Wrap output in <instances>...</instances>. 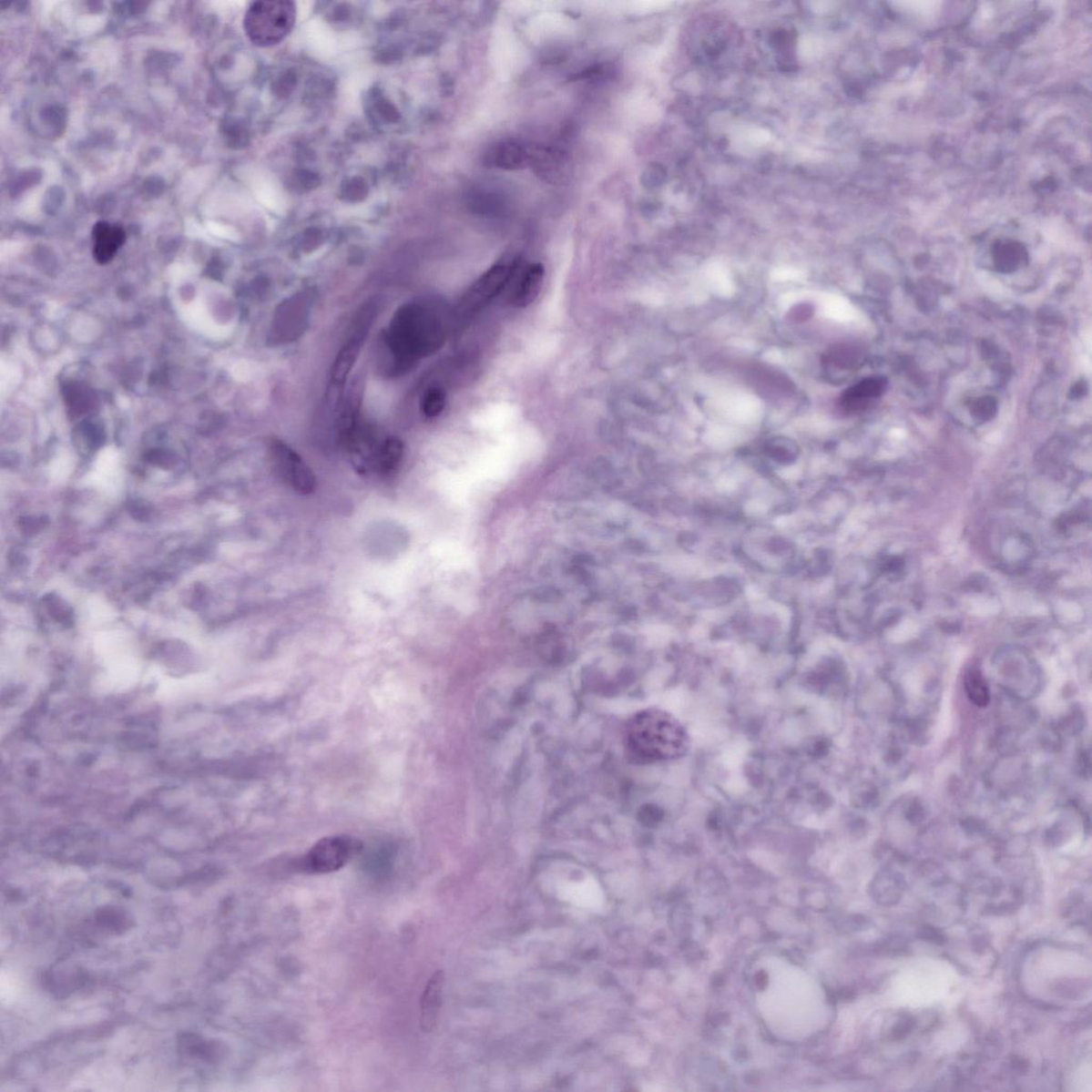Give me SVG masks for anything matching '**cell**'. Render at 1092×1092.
Segmentation results:
<instances>
[{"instance_id":"cell-6","label":"cell","mask_w":1092,"mask_h":1092,"mask_svg":"<svg viewBox=\"0 0 1092 1092\" xmlns=\"http://www.w3.org/2000/svg\"><path fill=\"white\" fill-rule=\"evenodd\" d=\"M271 457L279 475L301 495H308L316 488L313 471L295 451L282 441H273L270 445Z\"/></svg>"},{"instance_id":"cell-12","label":"cell","mask_w":1092,"mask_h":1092,"mask_svg":"<svg viewBox=\"0 0 1092 1092\" xmlns=\"http://www.w3.org/2000/svg\"><path fill=\"white\" fill-rule=\"evenodd\" d=\"M543 281H545V267L538 263L530 265L524 272L514 297L511 299L515 307L526 308L532 304L539 296Z\"/></svg>"},{"instance_id":"cell-5","label":"cell","mask_w":1092,"mask_h":1092,"mask_svg":"<svg viewBox=\"0 0 1092 1092\" xmlns=\"http://www.w3.org/2000/svg\"><path fill=\"white\" fill-rule=\"evenodd\" d=\"M372 320L371 316L365 314L360 315V321L357 323V327L353 329L352 339L342 347L332 368H331L328 398L331 402H338V405L342 401V393L344 390L349 373H352L355 362L359 358L362 345H363Z\"/></svg>"},{"instance_id":"cell-2","label":"cell","mask_w":1092,"mask_h":1092,"mask_svg":"<svg viewBox=\"0 0 1092 1092\" xmlns=\"http://www.w3.org/2000/svg\"><path fill=\"white\" fill-rule=\"evenodd\" d=\"M425 305L412 303L396 311L386 342L397 371H407L422 355L433 352L442 338L436 317Z\"/></svg>"},{"instance_id":"cell-7","label":"cell","mask_w":1092,"mask_h":1092,"mask_svg":"<svg viewBox=\"0 0 1092 1092\" xmlns=\"http://www.w3.org/2000/svg\"><path fill=\"white\" fill-rule=\"evenodd\" d=\"M511 270L506 265H496L476 281L460 304L461 313H473L482 308L502 291L510 277Z\"/></svg>"},{"instance_id":"cell-8","label":"cell","mask_w":1092,"mask_h":1092,"mask_svg":"<svg viewBox=\"0 0 1092 1092\" xmlns=\"http://www.w3.org/2000/svg\"><path fill=\"white\" fill-rule=\"evenodd\" d=\"M445 973L435 971L426 985L421 998V1029L424 1033H432L438 1025L440 1010L444 991Z\"/></svg>"},{"instance_id":"cell-4","label":"cell","mask_w":1092,"mask_h":1092,"mask_svg":"<svg viewBox=\"0 0 1092 1092\" xmlns=\"http://www.w3.org/2000/svg\"><path fill=\"white\" fill-rule=\"evenodd\" d=\"M361 842L346 835L328 836L311 848L299 861V870L307 873H329L339 871L362 851Z\"/></svg>"},{"instance_id":"cell-14","label":"cell","mask_w":1092,"mask_h":1092,"mask_svg":"<svg viewBox=\"0 0 1092 1092\" xmlns=\"http://www.w3.org/2000/svg\"><path fill=\"white\" fill-rule=\"evenodd\" d=\"M964 686L966 695L972 703L978 708L987 707L990 701V691L981 672L975 669L971 670L965 677Z\"/></svg>"},{"instance_id":"cell-10","label":"cell","mask_w":1092,"mask_h":1092,"mask_svg":"<svg viewBox=\"0 0 1092 1092\" xmlns=\"http://www.w3.org/2000/svg\"><path fill=\"white\" fill-rule=\"evenodd\" d=\"M887 389V380L883 377H872L862 380L852 386L841 396L842 408L850 412L863 410L869 403L882 396Z\"/></svg>"},{"instance_id":"cell-1","label":"cell","mask_w":1092,"mask_h":1092,"mask_svg":"<svg viewBox=\"0 0 1092 1092\" xmlns=\"http://www.w3.org/2000/svg\"><path fill=\"white\" fill-rule=\"evenodd\" d=\"M628 746L640 762L652 763L685 757L690 738L675 716L658 709L638 711L629 720Z\"/></svg>"},{"instance_id":"cell-17","label":"cell","mask_w":1092,"mask_h":1092,"mask_svg":"<svg viewBox=\"0 0 1092 1092\" xmlns=\"http://www.w3.org/2000/svg\"><path fill=\"white\" fill-rule=\"evenodd\" d=\"M445 408V394L439 389H433L426 393L422 402L423 413L427 417H435L442 413Z\"/></svg>"},{"instance_id":"cell-15","label":"cell","mask_w":1092,"mask_h":1092,"mask_svg":"<svg viewBox=\"0 0 1092 1092\" xmlns=\"http://www.w3.org/2000/svg\"><path fill=\"white\" fill-rule=\"evenodd\" d=\"M492 160L495 166L505 168V169H515L526 161V152L519 146L505 143V145L496 147L493 151Z\"/></svg>"},{"instance_id":"cell-11","label":"cell","mask_w":1092,"mask_h":1092,"mask_svg":"<svg viewBox=\"0 0 1092 1092\" xmlns=\"http://www.w3.org/2000/svg\"><path fill=\"white\" fill-rule=\"evenodd\" d=\"M995 267L1003 273L1018 271L1028 263L1027 250L1023 243L1012 240H998L992 249Z\"/></svg>"},{"instance_id":"cell-9","label":"cell","mask_w":1092,"mask_h":1092,"mask_svg":"<svg viewBox=\"0 0 1092 1092\" xmlns=\"http://www.w3.org/2000/svg\"><path fill=\"white\" fill-rule=\"evenodd\" d=\"M93 257L98 264H107L115 258L117 250L127 240V234L122 227L106 221H99L93 228Z\"/></svg>"},{"instance_id":"cell-19","label":"cell","mask_w":1092,"mask_h":1092,"mask_svg":"<svg viewBox=\"0 0 1092 1092\" xmlns=\"http://www.w3.org/2000/svg\"><path fill=\"white\" fill-rule=\"evenodd\" d=\"M1087 390V385L1085 382L1078 383L1071 391L1072 398H1081L1085 395V391Z\"/></svg>"},{"instance_id":"cell-16","label":"cell","mask_w":1092,"mask_h":1092,"mask_svg":"<svg viewBox=\"0 0 1092 1092\" xmlns=\"http://www.w3.org/2000/svg\"><path fill=\"white\" fill-rule=\"evenodd\" d=\"M997 403L995 398L992 396L979 397L977 401L973 403L971 414L978 423H988L997 413Z\"/></svg>"},{"instance_id":"cell-13","label":"cell","mask_w":1092,"mask_h":1092,"mask_svg":"<svg viewBox=\"0 0 1092 1092\" xmlns=\"http://www.w3.org/2000/svg\"><path fill=\"white\" fill-rule=\"evenodd\" d=\"M403 454V442L397 438L386 439L374 454V464L379 472L390 474L401 464Z\"/></svg>"},{"instance_id":"cell-3","label":"cell","mask_w":1092,"mask_h":1092,"mask_svg":"<svg viewBox=\"0 0 1092 1092\" xmlns=\"http://www.w3.org/2000/svg\"><path fill=\"white\" fill-rule=\"evenodd\" d=\"M296 22V5L291 2H257L246 12L243 27L253 45H278L291 33Z\"/></svg>"},{"instance_id":"cell-18","label":"cell","mask_w":1092,"mask_h":1092,"mask_svg":"<svg viewBox=\"0 0 1092 1092\" xmlns=\"http://www.w3.org/2000/svg\"><path fill=\"white\" fill-rule=\"evenodd\" d=\"M791 314H792V318H794L795 321L806 320V318L809 317V314H812V309L808 310V307L806 305V307H804V310H801V307L798 308L797 311H791Z\"/></svg>"}]
</instances>
